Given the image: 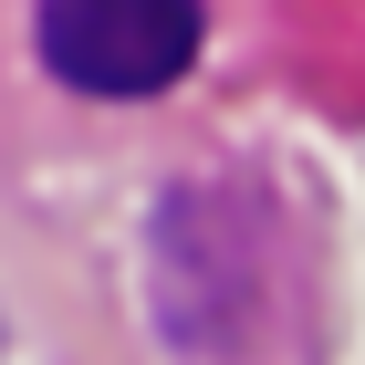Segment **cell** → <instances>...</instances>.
I'll return each instance as SVG.
<instances>
[{
  "instance_id": "obj_1",
  "label": "cell",
  "mask_w": 365,
  "mask_h": 365,
  "mask_svg": "<svg viewBox=\"0 0 365 365\" xmlns=\"http://www.w3.org/2000/svg\"><path fill=\"white\" fill-rule=\"evenodd\" d=\"M31 42L53 63V84L136 105L198 63V0H42Z\"/></svg>"
}]
</instances>
